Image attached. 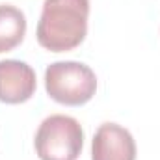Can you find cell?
<instances>
[{
	"label": "cell",
	"instance_id": "6da1fadb",
	"mask_svg": "<svg viewBox=\"0 0 160 160\" xmlns=\"http://www.w3.org/2000/svg\"><path fill=\"white\" fill-rule=\"evenodd\" d=\"M89 0H45L36 38L50 52L77 48L88 36Z\"/></svg>",
	"mask_w": 160,
	"mask_h": 160
},
{
	"label": "cell",
	"instance_id": "7a4b0ae2",
	"mask_svg": "<svg viewBox=\"0 0 160 160\" xmlns=\"http://www.w3.org/2000/svg\"><path fill=\"white\" fill-rule=\"evenodd\" d=\"M45 89L60 104L82 106L95 95L97 77L86 63L54 62L45 71Z\"/></svg>",
	"mask_w": 160,
	"mask_h": 160
},
{
	"label": "cell",
	"instance_id": "3957f363",
	"mask_svg": "<svg viewBox=\"0 0 160 160\" xmlns=\"http://www.w3.org/2000/svg\"><path fill=\"white\" fill-rule=\"evenodd\" d=\"M34 145L39 160H77L84 147V130L75 118L54 114L39 125Z\"/></svg>",
	"mask_w": 160,
	"mask_h": 160
},
{
	"label": "cell",
	"instance_id": "277c9868",
	"mask_svg": "<svg viewBox=\"0 0 160 160\" xmlns=\"http://www.w3.org/2000/svg\"><path fill=\"white\" fill-rule=\"evenodd\" d=\"M38 88L36 71L21 60L0 62V102L21 104L32 99Z\"/></svg>",
	"mask_w": 160,
	"mask_h": 160
},
{
	"label": "cell",
	"instance_id": "5b68a950",
	"mask_svg": "<svg viewBox=\"0 0 160 160\" xmlns=\"http://www.w3.org/2000/svg\"><path fill=\"white\" fill-rule=\"evenodd\" d=\"M91 160H136V142L118 123H102L91 142Z\"/></svg>",
	"mask_w": 160,
	"mask_h": 160
},
{
	"label": "cell",
	"instance_id": "8992f818",
	"mask_svg": "<svg viewBox=\"0 0 160 160\" xmlns=\"http://www.w3.org/2000/svg\"><path fill=\"white\" fill-rule=\"evenodd\" d=\"M24 36H26L24 13L11 4H0V54L19 47Z\"/></svg>",
	"mask_w": 160,
	"mask_h": 160
}]
</instances>
